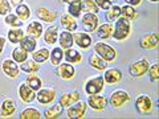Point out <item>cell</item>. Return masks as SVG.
Here are the masks:
<instances>
[{
    "label": "cell",
    "instance_id": "cell-46",
    "mask_svg": "<svg viewBox=\"0 0 159 119\" xmlns=\"http://www.w3.org/2000/svg\"><path fill=\"white\" fill-rule=\"evenodd\" d=\"M4 44H6V38H4V37H0V53H2L3 48H4Z\"/></svg>",
    "mask_w": 159,
    "mask_h": 119
},
{
    "label": "cell",
    "instance_id": "cell-42",
    "mask_svg": "<svg viewBox=\"0 0 159 119\" xmlns=\"http://www.w3.org/2000/svg\"><path fill=\"white\" fill-rule=\"evenodd\" d=\"M119 15H121V8L119 7H110L109 8V12H107V19L109 20H113V19H116L118 17Z\"/></svg>",
    "mask_w": 159,
    "mask_h": 119
},
{
    "label": "cell",
    "instance_id": "cell-45",
    "mask_svg": "<svg viewBox=\"0 0 159 119\" xmlns=\"http://www.w3.org/2000/svg\"><path fill=\"white\" fill-rule=\"evenodd\" d=\"M127 4H130V6H138V4H141V0H125Z\"/></svg>",
    "mask_w": 159,
    "mask_h": 119
},
{
    "label": "cell",
    "instance_id": "cell-15",
    "mask_svg": "<svg viewBox=\"0 0 159 119\" xmlns=\"http://www.w3.org/2000/svg\"><path fill=\"white\" fill-rule=\"evenodd\" d=\"M80 99V94L77 91L70 93V94H64V95L60 98V105L62 107H69L72 106L74 102H77Z\"/></svg>",
    "mask_w": 159,
    "mask_h": 119
},
{
    "label": "cell",
    "instance_id": "cell-10",
    "mask_svg": "<svg viewBox=\"0 0 159 119\" xmlns=\"http://www.w3.org/2000/svg\"><path fill=\"white\" fill-rule=\"evenodd\" d=\"M82 25L89 32L94 31V29L97 28V25H98V19H97V16L94 13H86L85 16L82 17Z\"/></svg>",
    "mask_w": 159,
    "mask_h": 119
},
{
    "label": "cell",
    "instance_id": "cell-50",
    "mask_svg": "<svg viewBox=\"0 0 159 119\" xmlns=\"http://www.w3.org/2000/svg\"><path fill=\"white\" fill-rule=\"evenodd\" d=\"M110 2H111V0H110Z\"/></svg>",
    "mask_w": 159,
    "mask_h": 119
},
{
    "label": "cell",
    "instance_id": "cell-47",
    "mask_svg": "<svg viewBox=\"0 0 159 119\" xmlns=\"http://www.w3.org/2000/svg\"><path fill=\"white\" fill-rule=\"evenodd\" d=\"M74 2H81V0H61V3H74Z\"/></svg>",
    "mask_w": 159,
    "mask_h": 119
},
{
    "label": "cell",
    "instance_id": "cell-36",
    "mask_svg": "<svg viewBox=\"0 0 159 119\" xmlns=\"http://www.w3.org/2000/svg\"><path fill=\"white\" fill-rule=\"evenodd\" d=\"M8 38L11 40V42H15V44L20 42L21 41V38H23L21 29H11V31L8 32Z\"/></svg>",
    "mask_w": 159,
    "mask_h": 119
},
{
    "label": "cell",
    "instance_id": "cell-21",
    "mask_svg": "<svg viewBox=\"0 0 159 119\" xmlns=\"http://www.w3.org/2000/svg\"><path fill=\"white\" fill-rule=\"evenodd\" d=\"M58 74L60 77L69 79V78H73L74 77V68L69 64H62L61 66L58 68Z\"/></svg>",
    "mask_w": 159,
    "mask_h": 119
},
{
    "label": "cell",
    "instance_id": "cell-14",
    "mask_svg": "<svg viewBox=\"0 0 159 119\" xmlns=\"http://www.w3.org/2000/svg\"><path fill=\"white\" fill-rule=\"evenodd\" d=\"M73 40L76 41V44L80 48H84V49H88L92 45V38L86 33H76L73 36Z\"/></svg>",
    "mask_w": 159,
    "mask_h": 119
},
{
    "label": "cell",
    "instance_id": "cell-34",
    "mask_svg": "<svg viewBox=\"0 0 159 119\" xmlns=\"http://www.w3.org/2000/svg\"><path fill=\"white\" fill-rule=\"evenodd\" d=\"M40 69V66L36 64V61L32 62V61H24L21 62V70L24 72H27V73H34V72H37Z\"/></svg>",
    "mask_w": 159,
    "mask_h": 119
},
{
    "label": "cell",
    "instance_id": "cell-33",
    "mask_svg": "<svg viewBox=\"0 0 159 119\" xmlns=\"http://www.w3.org/2000/svg\"><path fill=\"white\" fill-rule=\"evenodd\" d=\"M27 85L29 87H32L33 90H39L40 87H41V79H40L39 77L33 76V73L27 78Z\"/></svg>",
    "mask_w": 159,
    "mask_h": 119
},
{
    "label": "cell",
    "instance_id": "cell-8",
    "mask_svg": "<svg viewBox=\"0 0 159 119\" xmlns=\"http://www.w3.org/2000/svg\"><path fill=\"white\" fill-rule=\"evenodd\" d=\"M85 112H86V105L85 103H77V105H74L73 107H70L68 110V118L80 119V118H84Z\"/></svg>",
    "mask_w": 159,
    "mask_h": 119
},
{
    "label": "cell",
    "instance_id": "cell-25",
    "mask_svg": "<svg viewBox=\"0 0 159 119\" xmlns=\"http://www.w3.org/2000/svg\"><path fill=\"white\" fill-rule=\"evenodd\" d=\"M21 48H23L27 53H28V52H33L34 48H36V41H34V38L31 37V36L23 37V38H21Z\"/></svg>",
    "mask_w": 159,
    "mask_h": 119
},
{
    "label": "cell",
    "instance_id": "cell-17",
    "mask_svg": "<svg viewBox=\"0 0 159 119\" xmlns=\"http://www.w3.org/2000/svg\"><path fill=\"white\" fill-rule=\"evenodd\" d=\"M16 110V103L12 99H6L2 105V117H11Z\"/></svg>",
    "mask_w": 159,
    "mask_h": 119
},
{
    "label": "cell",
    "instance_id": "cell-39",
    "mask_svg": "<svg viewBox=\"0 0 159 119\" xmlns=\"http://www.w3.org/2000/svg\"><path fill=\"white\" fill-rule=\"evenodd\" d=\"M6 23L9 24V25H12V27L23 25V20H20L17 16H15V15H8V16L6 17Z\"/></svg>",
    "mask_w": 159,
    "mask_h": 119
},
{
    "label": "cell",
    "instance_id": "cell-16",
    "mask_svg": "<svg viewBox=\"0 0 159 119\" xmlns=\"http://www.w3.org/2000/svg\"><path fill=\"white\" fill-rule=\"evenodd\" d=\"M37 16L43 20V21H47V23H52L56 20L57 17V12L54 11H49L47 8H40L37 11Z\"/></svg>",
    "mask_w": 159,
    "mask_h": 119
},
{
    "label": "cell",
    "instance_id": "cell-49",
    "mask_svg": "<svg viewBox=\"0 0 159 119\" xmlns=\"http://www.w3.org/2000/svg\"><path fill=\"white\" fill-rule=\"evenodd\" d=\"M150 2H154V3H157V2H158V0H150Z\"/></svg>",
    "mask_w": 159,
    "mask_h": 119
},
{
    "label": "cell",
    "instance_id": "cell-40",
    "mask_svg": "<svg viewBox=\"0 0 159 119\" xmlns=\"http://www.w3.org/2000/svg\"><path fill=\"white\" fill-rule=\"evenodd\" d=\"M69 12H70V15H73L74 17H77L80 15V12H81V2L70 3V6H69Z\"/></svg>",
    "mask_w": 159,
    "mask_h": 119
},
{
    "label": "cell",
    "instance_id": "cell-13",
    "mask_svg": "<svg viewBox=\"0 0 159 119\" xmlns=\"http://www.w3.org/2000/svg\"><path fill=\"white\" fill-rule=\"evenodd\" d=\"M158 42H159L158 34L157 33H152V34H148V36L143 37L141 40V46L143 49H154V48L158 46Z\"/></svg>",
    "mask_w": 159,
    "mask_h": 119
},
{
    "label": "cell",
    "instance_id": "cell-1",
    "mask_svg": "<svg viewBox=\"0 0 159 119\" xmlns=\"http://www.w3.org/2000/svg\"><path fill=\"white\" fill-rule=\"evenodd\" d=\"M129 33H130V24H129V20L126 19H118L117 24H116V31L113 33V37L116 40H125Z\"/></svg>",
    "mask_w": 159,
    "mask_h": 119
},
{
    "label": "cell",
    "instance_id": "cell-9",
    "mask_svg": "<svg viewBox=\"0 0 159 119\" xmlns=\"http://www.w3.org/2000/svg\"><path fill=\"white\" fill-rule=\"evenodd\" d=\"M37 101L43 105H47V103H51L53 102V99L56 98V93H54L52 89H43L40 90L39 94H37Z\"/></svg>",
    "mask_w": 159,
    "mask_h": 119
},
{
    "label": "cell",
    "instance_id": "cell-29",
    "mask_svg": "<svg viewBox=\"0 0 159 119\" xmlns=\"http://www.w3.org/2000/svg\"><path fill=\"white\" fill-rule=\"evenodd\" d=\"M97 34H98V37H101V38H109L113 34L111 24H103V25H101L98 28Z\"/></svg>",
    "mask_w": 159,
    "mask_h": 119
},
{
    "label": "cell",
    "instance_id": "cell-11",
    "mask_svg": "<svg viewBox=\"0 0 159 119\" xmlns=\"http://www.w3.org/2000/svg\"><path fill=\"white\" fill-rule=\"evenodd\" d=\"M3 70L8 77L15 78V77H17V74H19V66L16 65V62L15 61H11V60H4L3 61Z\"/></svg>",
    "mask_w": 159,
    "mask_h": 119
},
{
    "label": "cell",
    "instance_id": "cell-32",
    "mask_svg": "<svg viewBox=\"0 0 159 119\" xmlns=\"http://www.w3.org/2000/svg\"><path fill=\"white\" fill-rule=\"evenodd\" d=\"M16 13H17V17L20 20H27L29 19V16H31V12H29V8L25 6V4H20V6H17V9H16Z\"/></svg>",
    "mask_w": 159,
    "mask_h": 119
},
{
    "label": "cell",
    "instance_id": "cell-35",
    "mask_svg": "<svg viewBox=\"0 0 159 119\" xmlns=\"http://www.w3.org/2000/svg\"><path fill=\"white\" fill-rule=\"evenodd\" d=\"M48 56H49V51L44 48V49H40V51L33 53V60L36 62H44V61H47Z\"/></svg>",
    "mask_w": 159,
    "mask_h": 119
},
{
    "label": "cell",
    "instance_id": "cell-19",
    "mask_svg": "<svg viewBox=\"0 0 159 119\" xmlns=\"http://www.w3.org/2000/svg\"><path fill=\"white\" fill-rule=\"evenodd\" d=\"M57 36H58V29L56 25H53L47 29L45 34H44V40H45L47 44H54L57 40Z\"/></svg>",
    "mask_w": 159,
    "mask_h": 119
},
{
    "label": "cell",
    "instance_id": "cell-5",
    "mask_svg": "<svg viewBox=\"0 0 159 119\" xmlns=\"http://www.w3.org/2000/svg\"><path fill=\"white\" fill-rule=\"evenodd\" d=\"M135 107H137L138 112H141V114H148V112L151 111L152 102H151V99L148 98L147 95H141V97L137 99Z\"/></svg>",
    "mask_w": 159,
    "mask_h": 119
},
{
    "label": "cell",
    "instance_id": "cell-26",
    "mask_svg": "<svg viewBox=\"0 0 159 119\" xmlns=\"http://www.w3.org/2000/svg\"><path fill=\"white\" fill-rule=\"evenodd\" d=\"M81 11H85L88 13H97L98 7L96 2H93V0H84L81 3Z\"/></svg>",
    "mask_w": 159,
    "mask_h": 119
},
{
    "label": "cell",
    "instance_id": "cell-27",
    "mask_svg": "<svg viewBox=\"0 0 159 119\" xmlns=\"http://www.w3.org/2000/svg\"><path fill=\"white\" fill-rule=\"evenodd\" d=\"M65 58H66L68 62L78 64L80 61H81V54H80V52L69 48V49H66V52H65Z\"/></svg>",
    "mask_w": 159,
    "mask_h": 119
},
{
    "label": "cell",
    "instance_id": "cell-18",
    "mask_svg": "<svg viewBox=\"0 0 159 119\" xmlns=\"http://www.w3.org/2000/svg\"><path fill=\"white\" fill-rule=\"evenodd\" d=\"M90 65L93 68L98 69V70H105V69L107 68V61H105L102 57L97 56V54H93V56H90Z\"/></svg>",
    "mask_w": 159,
    "mask_h": 119
},
{
    "label": "cell",
    "instance_id": "cell-3",
    "mask_svg": "<svg viewBox=\"0 0 159 119\" xmlns=\"http://www.w3.org/2000/svg\"><path fill=\"white\" fill-rule=\"evenodd\" d=\"M129 70H130V74L133 77H142V76H145V74L147 73V70H148V62L146 61V60L137 61V62L131 64V66H130Z\"/></svg>",
    "mask_w": 159,
    "mask_h": 119
},
{
    "label": "cell",
    "instance_id": "cell-7",
    "mask_svg": "<svg viewBox=\"0 0 159 119\" xmlns=\"http://www.w3.org/2000/svg\"><path fill=\"white\" fill-rule=\"evenodd\" d=\"M86 93L88 94H98L103 89V79L102 78H93L86 83Z\"/></svg>",
    "mask_w": 159,
    "mask_h": 119
},
{
    "label": "cell",
    "instance_id": "cell-44",
    "mask_svg": "<svg viewBox=\"0 0 159 119\" xmlns=\"http://www.w3.org/2000/svg\"><path fill=\"white\" fill-rule=\"evenodd\" d=\"M96 4H98V6L101 8H103V9H109L111 7L110 0H96Z\"/></svg>",
    "mask_w": 159,
    "mask_h": 119
},
{
    "label": "cell",
    "instance_id": "cell-41",
    "mask_svg": "<svg viewBox=\"0 0 159 119\" xmlns=\"http://www.w3.org/2000/svg\"><path fill=\"white\" fill-rule=\"evenodd\" d=\"M148 74H150V79L151 81H157L159 79V65L158 64H154L151 68H148Z\"/></svg>",
    "mask_w": 159,
    "mask_h": 119
},
{
    "label": "cell",
    "instance_id": "cell-22",
    "mask_svg": "<svg viewBox=\"0 0 159 119\" xmlns=\"http://www.w3.org/2000/svg\"><path fill=\"white\" fill-rule=\"evenodd\" d=\"M27 32H28V34H29V36H31V37H33V38H37V37L41 36L43 27H41V24H40V23L33 21V23H31V24H29V25H28Z\"/></svg>",
    "mask_w": 159,
    "mask_h": 119
},
{
    "label": "cell",
    "instance_id": "cell-20",
    "mask_svg": "<svg viewBox=\"0 0 159 119\" xmlns=\"http://www.w3.org/2000/svg\"><path fill=\"white\" fill-rule=\"evenodd\" d=\"M121 78H122V74L119 70H117V69H110V70H107L105 74V81L107 83H117L121 81Z\"/></svg>",
    "mask_w": 159,
    "mask_h": 119
},
{
    "label": "cell",
    "instance_id": "cell-24",
    "mask_svg": "<svg viewBox=\"0 0 159 119\" xmlns=\"http://www.w3.org/2000/svg\"><path fill=\"white\" fill-rule=\"evenodd\" d=\"M73 44V34L69 32H62L60 36V45L64 49H69Z\"/></svg>",
    "mask_w": 159,
    "mask_h": 119
},
{
    "label": "cell",
    "instance_id": "cell-48",
    "mask_svg": "<svg viewBox=\"0 0 159 119\" xmlns=\"http://www.w3.org/2000/svg\"><path fill=\"white\" fill-rule=\"evenodd\" d=\"M23 0H12V3L15 4V6H20V3H21Z\"/></svg>",
    "mask_w": 159,
    "mask_h": 119
},
{
    "label": "cell",
    "instance_id": "cell-12",
    "mask_svg": "<svg viewBox=\"0 0 159 119\" xmlns=\"http://www.w3.org/2000/svg\"><path fill=\"white\" fill-rule=\"evenodd\" d=\"M19 94H20V97H21V99L24 102H32L34 97H36V94H34V90L32 87H29L28 85H21L19 89Z\"/></svg>",
    "mask_w": 159,
    "mask_h": 119
},
{
    "label": "cell",
    "instance_id": "cell-38",
    "mask_svg": "<svg viewBox=\"0 0 159 119\" xmlns=\"http://www.w3.org/2000/svg\"><path fill=\"white\" fill-rule=\"evenodd\" d=\"M62 57H64V52H62L60 48H54L53 52L51 53V60H52V64H53V65H58V64L61 62Z\"/></svg>",
    "mask_w": 159,
    "mask_h": 119
},
{
    "label": "cell",
    "instance_id": "cell-6",
    "mask_svg": "<svg viewBox=\"0 0 159 119\" xmlns=\"http://www.w3.org/2000/svg\"><path fill=\"white\" fill-rule=\"evenodd\" d=\"M129 101H130V97H129V94L126 91L119 90V91L113 93V95H111V105L114 107H121Z\"/></svg>",
    "mask_w": 159,
    "mask_h": 119
},
{
    "label": "cell",
    "instance_id": "cell-37",
    "mask_svg": "<svg viewBox=\"0 0 159 119\" xmlns=\"http://www.w3.org/2000/svg\"><path fill=\"white\" fill-rule=\"evenodd\" d=\"M13 60L16 62H24L27 60V52L23 48H16L13 49Z\"/></svg>",
    "mask_w": 159,
    "mask_h": 119
},
{
    "label": "cell",
    "instance_id": "cell-2",
    "mask_svg": "<svg viewBox=\"0 0 159 119\" xmlns=\"http://www.w3.org/2000/svg\"><path fill=\"white\" fill-rule=\"evenodd\" d=\"M96 52L98 53L99 57H102L105 61H113L114 58H116V51L110 46V45H106V44L103 42H98L96 44Z\"/></svg>",
    "mask_w": 159,
    "mask_h": 119
},
{
    "label": "cell",
    "instance_id": "cell-4",
    "mask_svg": "<svg viewBox=\"0 0 159 119\" xmlns=\"http://www.w3.org/2000/svg\"><path fill=\"white\" fill-rule=\"evenodd\" d=\"M89 106L94 110H103L107 106V99L102 95H97V94H90V97L88 99Z\"/></svg>",
    "mask_w": 159,
    "mask_h": 119
},
{
    "label": "cell",
    "instance_id": "cell-30",
    "mask_svg": "<svg viewBox=\"0 0 159 119\" xmlns=\"http://www.w3.org/2000/svg\"><path fill=\"white\" fill-rule=\"evenodd\" d=\"M41 114H40L36 108H27L20 114V119H40Z\"/></svg>",
    "mask_w": 159,
    "mask_h": 119
},
{
    "label": "cell",
    "instance_id": "cell-23",
    "mask_svg": "<svg viewBox=\"0 0 159 119\" xmlns=\"http://www.w3.org/2000/svg\"><path fill=\"white\" fill-rule=\"evenodd\" d=\"M61 25L65 29H68V31H74L77 28V24L70 15H64L61 17Z\"/></svg>",
    "mask_w": 159,
    "mask_h": 119
},
{
    "label": "cell",
    "instance_id": "cell-43",
    "mask_svg": "<svg viewBox=\"0 0 159 119\" xmlns=\"http://www.w3.org/2000/svg\"><path fill=\"white\" fill-rule=\"evenodd\" d=\"M11 12V6L8 0H0V15H8Z\"/></svg>",
    "mask_w": 159,
    "mask_h": 119
},
{
    "label": "cell",
    "instance_id": "cell-28",
    "mask_svg": "<svg viewBox=\"0 0 159 119\" xmlns=\"http://www.w3.org/2000/svg\"><path fill=\"white\" fill-rule=\"evenodd\" d=\"M121 15H122V17L123 19H126V20H135L137 19V11L134 9L133 7L130 6H125V7H122L121 8Z\"/></svg>",
    "mask_w": 159,
    "mask_h": 119
},
{
    "label": "cell",
    "instance_id": "cell-31",
    "mask_svg": "<svg viewBox=\"0 0 159 119\" xmlns=\"http://www.w3.org/2000/svg\"><path fill=\"white\" fill-rule=\"evenodd\" d=\"M62 110H64V107H62L61 105H56V106H53V107L48 108V110L45 111V118H47V119L58 118L60 115H61Z\"/></svg>",
    "mask_w": 159,
    "mask_h": 119
}]
</instances>
